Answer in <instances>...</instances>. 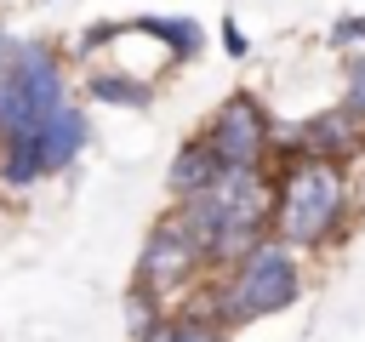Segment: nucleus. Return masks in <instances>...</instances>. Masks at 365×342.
Returning a JSON list of instances; mask_svg holds the SVG:
<instances>
[{
  "mask_svg": "<svg viewBox=\"0 0 365 342\" xmlns=\"http://www.w3.org/2000/svg\"><path fill=\"white\" fill-rule=\"evenodd\" d=\"M63 103H68L63 57L51 46H40V40H23L11 74L0 80V142L6 137H34Z\"/></svg>",
  "mask_w": 365,
  "mask_h": 342,
  "instance_id": "nucleus-3",
  "label": "nucleus"
},
{
  "mask_svg": "<svg viewBox=\"0 0 365 342\" xmlns=\"http://www.w3.org/2000/svg\"><path fill=\"white\" fill-rule=\"evenodd\" d=\"M86 142H91L86 114H80L74 103H63V108L40 125V160H46V177H51V171H68V165L86 154Z\"/></svg>",
  "mask_w": 365,
  "mask_h": 342,
  "instance_id": "nucleus-7",
  "label": "nucleus"
},
{
  "mask_svg": "<svg viewBox=\"0 0 365 342\" xmlns=\"http://www.w3.org/2000/svg\"><path fill=\"white\" fill-rule=\"evenodd\" d=\"M274 182V239L291 251H314L331 245L348 222V177L331 160H285L268 165Z\"/></svg>",
  "mask_w": 365,
  "mask_h": 342,
  "instance_id": "nucleus-1",
  "label": "nucleus"
},
{
  "mask_svg": "<svg viewBox=\"0 0 365 342\" xmlns=\"http://www.w3.org/2000/svg\"><path fill=\"white\" fill-rule=\"evenodd\" d=\"M91 97L97 103H120V108H148V86L131 80V74H91Z\"/></svg>",
  "mask_w": 365,
  "mask_h": 342,
  "instance_id": "nucleus-11",
  "label": "nucleus"
},
{
  "mask_svg": "<svg viewBox=\"0 0 365 342\" xmlns=\"http://www.w3.org/2000/svg\"><path fill=\"white\" fill-rule=\"evenodd\" d=\"M342 114L348 120H365V57L348 63V91H342Z\"/></svg>",
  "mask_w": 365,
  "mask_h": 342,
  "instance_id": "nucleus-13",
  "label": "nucleus"
},
{
  "mask_svg": "<svg viewBox=\"0 0 365 342\" xmlns=\"http://www.w3.org/2000/svg\"><path fill=\"white\" fill-rule=\"evenodd\" d=\"M297 296H302V262H297L291 245H279V239L268 234L251 256H240L228 274H217V279L205 285V296H194V302H200L217 325L240 331V325H251V319L285 314Z\"/></svg>",
  "mask_w": 365,
  "mask_h": 342,
  "instance_id": "nucleus-2",
  "label": "nucleus"
},
{
  "mask_svg": "<svg viewBox=\"0 0 365 342\" xmlns=\"http://www.w3.org/2000/svg\"><path fill=\"white\" fill-rule=\"evenodd\" d=\"M131 28L160 34L177 57H194V51H200V23H188V17H143V23H131Z\"/></svg>",
  "mask_w": 365,
  "mask_h": 342,
  "instance_id": "nucleus-10",
  "label": "nucleus"
},
{
  "mask_svg": "<svg viewBox=\"0 0 365 342\" xmlns=\"http://www.w3.org/2000/svg\"><path fill=\"white\" fill-rule=\"evenodd\" d=\"M17 51H23V40H11V34L0 28V80L11 74V63H17Z\"/></svg>",
  "mask_w": 365,
  "mask_h": 342,
  "instance_id": "nucleus-15",
  "label": "nucleus"
},
{
  "mask_svg": "<svg viewBox=\"0 0 365 342\" xmlns=\"http://www.w3.org/2000/svg\"><path fill=\"white\" fill-rule=\"evenodd\" d=\"M200 279H205V256L160 217V228L143 239V256H137V279H131V285H143L148 296H160V302L171 308V302L188 296Z\"/></svg>",
  "mask_w": 365,
  "mask_h": 342,
  "instance_id": "nucleus-5",
  "label": "nucleus"
},
{
  "mask_svg": "<svg viewBox=\"0 0 365 342\" xmlns=\"http://www.w3.org/2000/svg\"><path fill=\"white\" fill-rule=\"evenodd\" d=\"M165 314H171V308H165L160 296H148L143 285H131V291H125V325H131V336H148Z\"/></svg>",
  "mask_w": 365,
  "mask_h": 342,
  "instance_id": "nucleus-12",
  "label": "nucleus"
},
{
  "mask_svg": "<svg viewBox=\"0 0 365 342\" xmlns=\"http://www.w3.org/2000/svg\"><path fill=\"white\" fill-rule=\"evenodd\" d=\"M359 40H365V17H342L331 28V46H359Z\"/></svg>",
  "mask_w": 365,
  "mask_h": 342,
  "instance_id": "nucleus-14",
  "label": "nucleus"
},
{
  "mask_svg": "<svg viewBox=\"0 0 365 342\" xmlns=\"http://www.w3.org/2000/svg\"><path fill=\"white\" fill-rule=\"evenodd\" d=\"M211 142V154L222 160V171H268L274 154V120L262 114V103L251 91H234L200 131Z\"/></svg>",
  "mask_w": 365,
  "mask_h": 342,
  "instance_id": "nucleus-4",
  "label": "nucleus"
},
{
  "mask_svg": "<svg viewBox=\"0 0 365 342\" xmlns=\"http://www.w3.org/2000/svg\"><path fill=\"white\" fill-rule=\"evenodd\" d=\"M222 51H228V57H245V34H240V23H222Z\"/></svg>",
  "mask_w": 365,
  "mask_h": 342,
  "instance_id": "nucleus-16",
  "label": "nucleus"
},
{
  "mask_svg": "<svg viewBox=\"0 0 365 342\" xmlns=\"http://www.w3.org/2000/svg\"><path fill=\"white\" fill-rule=\"evenodd\" d=\"M171 325H177V342H234V331L217 325L200 302H182V308L171 314Z\"/></svg>",
  "mask_w": 365,
  "mask_h": 342,
  "instance_id": "nucleus-9",
  "label": "nucleus"
},
{
  "mask_svg": "<svg viewBox=\"0 0 365 342\" xmlns=\"http://www.w3.org/2000/svg\"><path fill=\"white\" fill-rule=\"evenodd\" d=\"M137 342H177V325H171V314H165V319H160L148 336H137Z\"/></svg>",
  "mask_w": 365,
  "mask_h": 342,
  "instance_id": "nucleus-17",
  "label": "nucleus"
},
{
  "mask_svg": "<svg viewBox=\"0 0 365 342\" xmlns=\"http://www.w3.org/2000/svg\"><path fill=\"white\" fill-rule=\"evenodd\" d=\"M217 182H222V160L211 154L205 137H188V142L171 154V171H165L171 200H194V194H205V188H217Z\"/></svg>",
  "mask_w": 365,
  "mask_h": 342,
  "instance_id": "nucleus-8",
  "label": "nucleus"
},
{
  "mask_svg": "<svg viewBox=\"0 0 365 342\" xmlns=\"http://www.w3.org/2000/svg\"><path fill=\"white\" fill-rule=\"evenodd\" d=\"M354 125H359V120H348L342 108H331V114L302 120V125H297V142H302L308 160H331V165H342V160H354L359 142H365V131H354Z\"/></svg>",
  "mask_w": 365,
  "mask_h": 342,
  "instance_id": "nucleus-6",
  "label": "nucleus"
}]
</instances>
